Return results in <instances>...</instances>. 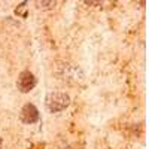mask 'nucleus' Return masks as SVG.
Here are the masks:
<instances>
[{
    "mask_svg": "<svg viewBox=\"0 0 149 149\" xmlns=\"http://www.w3.org/2000/svg\"><path fill=\"white\" fill-rule=\"evenodd\" d=\"M0 148H2V139H0Z\"/></svg>",
    "mask_w": 149,
    "mask_h": 149,
    "instance_id": "20e7f679",
    "label": "nucleus"
},
{
    "mask_svg": "<svg viewBox=\"0 0 149 149\" xmlns=\"http://www.w3.org/2000/svg\"><path fill=\"white\" fill-rule=\"evenodd\" d=\"M17 85H18V90L21 93H29L34 88L36 85V78L33 76V73L30 72H21L19 76H18V81H17Z\"/></svg>",
    "mask_w": 149,
    "mask_h": 149,
    "instance_id": "f03ea898",
    "label": "nucleus"
},
{
    "mask_svg": "<svg viewBox=\"0 0 149 149\" xmlns=\"http://www.w3.org/2000/svg\"><path fill=\"white\" fill-rule=\"evenodd\" d=\"M21 119L22 122L26 124H33L39 119V110L36 109L34 104H26L22 109H21Z\"/></svg>",
    "mask_w": 149,
    "mask_h": 149,
    "instance_id": "7ed1b4c3",
    "label": "nucleus"
},
{
    "mask_svg": "<svg viewBox=\"0 0 149 149\" xmlns=\"http://www.w3.org/2000/svg\"><path fill=\"white\" fill-rule=\"evenodd\" d=\"M70 97L64 93H49L46 95V106L51 112H60L69 106Z\"/></svg>",
    "mask_w": 149,
    "mask_h": 149,
    "instance_id": "f257e3e1",
    "label": "nucleus"
}]
</instances>
